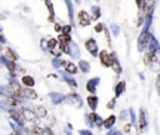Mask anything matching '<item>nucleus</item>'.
<instances>
[{
  "label": "nucleus",
  "mask_w": 160,
  "mask_h": 135,
  "mask_svg": "<svg viewBox=\"0 0 160 135\" xmlns=\"http://www.w3.org/2000/svg\"><path fill=\"white\" fill-rule=\"evenodd\" d=\"M148 46H149V51H150L149 54H150V55H154V54L159 50V43H158V40L155 39L154 35H150V39H149Z\"/></svg>",
  "instance_id": "obj_1"
},
{
  "label": "nucleus",
  "mask_w": 160,
  "mask_h": 135,
  "mask_svg": "<svg viewBox=\"0 0 160 135\" xmlns=\"http://www.w3.org/2000/svg\"><path fill=\"white\" fill-rule=\"evenodd\" d=\"M110 66L115 70V73H118V74L122 73V66H120V64H119V62L116 59V56L114 54L110 55Z\"/></svg>",
  "instance_id": "obj_2"
},
{
  "label": "nucleus",
  "mask_w": 160,
  "mask_h": 135,
  "mask_svg": "<svg viewBox=\"0 0 160 135\" xmlns=\"http://www.w3.org/2000/svg\"><path fill=\"white\" fill-rule=\"evenodd\" d=\"M79 23L82 25H89L90 24V16L88 15V13L85 11H80L79 13Z\"/></svg>",
  "instance_id": "obj_3"
},
{
  "label": "nucleus",
  "mask_w": 160,
  "mask_h": 135,
  "mask_svg": "<svg viewBox=\"0 0 160 135\" xmlns=\"http://www.w3.org/2000/svg\"><path fill=\"white\" fill-rule=\"evenodd\" d=\"M59 42H60V45H62L63 50L68 51L66 45L70 43V36H69L68 34H63V35H60V36H59Z\"/></svg>",
  "instance_id": "obj_4"
},
{
  "label": "nucleus",
  "mask_w": 160,
  "mask_h": 135,
  "mask_svg": "<svg viewBox=\"0 0 160 135\" xmlns=\"http://www.w3.org/2000/svg\"><path fill=\"white\" fill-rule=\"evenodd\" d=\"M86 49H88L93 55H96V53H98V46H96L95 40H93V39L88 40V42H86Z\"/></svg>",
  "instance_id": "obj_5"
},
{
  "label": "nucleus",
  "mask_w": 160,
  "mask_h": 135,
  "mask_svg": "<svg viewBox=\"0 0 160 135\" xmlns=\"http://www.w3.org/2000/svg\"><path fill=\"white\" fill-rule=\"evenodd\" d=\"M100 60L105 66H110V55H108V53L104 50L100 53Z\"/></svg>",
  "instance_id": "obj_6"
},
{
  "label": "nucleus",
  "mask_w": 160,
  "mask_h": 135,
  "mask_svg": "<svg viewBox=\"0 0 160 135\" xmlns=\"http://www.w3.org/2000/svg\"><path fill=\"white\" fill-rule=\"evenodd\" d=\"M146 125H148V123H146V118H145V113H144V110H140V129L142 130L146 129Z\"/></svg>",
  "instance_id": "obj_7"
},
{
  "label": "nucleus",
  "mask_w": 160,
  "mask_h": 135,
  "mask_svg": "<svg viewBox=\"0 0 160 135\" xmlns=\"http://www.w3.org/2000/svg\"><path fill=\"white\" fill-rule=\"evenodd\" d=\"M10 114H11V117L15 118L19 123H22V121L25 119V118H24V114H20V113H18V111H15V110H11Z\"/></svg>",
  "instance_id": "obj_8"
},
{
  "label": "nucleus",
  "mask_w": 160,
  "mask_h": 135,
  "mask_svg": "<svg viewBox=\"0 0 160 135\" xmlns=\"http://www.w3.org/2000/svg\"><path fill=\"white\" fill-rule=\"evenodd\" d=\"M23 93H24V96H26V98H29V99H35L36 98L35 91L31 90V89H25V90H23Z\"/></svg>",
  "instance_id": "obj_9"
},
{
  "label": "nucleus",
  "mask_w": 160,
  "mask_h": 135,
  "mask_svg": "<svg viewBox=\"0 0 160 135\" xmlns=\"http://www.w3.org/2000/svg\"><path fill=\"white\" fill-rule=\"evenodd\" d=\"M24 118L26 119V120H35V115L31 113V111H29V110H24Z\"/></svg>",
  "instance_id": "obj_10"
},
{
  "label": "nucleus",
  "mask_w": 160,
  "mask_h": 135,
  "mask_svg": "<svg viewBox=\"0 0 160 135\" xmlns=\"http://www.w3.org/2000/svg\"><path fill=\"white\" fill-rule=\"evenodd\" d=\"M22 81H23L25 85H28V86H33V85H34V79L30 78V76H24Z\"/></svg>",
  "instance_id": "obj_11"
},
{
  "label": "nucleus",
  "mask_w": 160,
  "mask_h": 135,
  "mask_svg": "<svg viewBox=\"0 0 160 135\" xmlns=\"http://www.w3.org/2000/svg\"><path fill=\"white\" fill-rule=\"evenodd\" d=\"M30 133H31V135H44V134H43V130L40 129L39 126H33V128L30 129Z\"/></svg>",
  "instance_id": "obj_12"
},
{
  "label": "nucleus",
  "mask_w": 160,
  "mask_h": 135,
  "mask_svg": "<svg viewBox=\"0 0 160 135\" xmlns=\"http://www.w3.org/2000/svg\"><path fill=\"white\" fill-rule=\"evenodd\" d=\"M124 89H125V83H124V81H122V83H119V85L116 86V95L119 96L120 94H123Z\"/></svg>",
  "instance_id": "obj_13"
},
{
  "label": "nucleus",
  "mask_w": 160,
  "mask_h": 135,
  "mask_svg": "<svg viewBox=\"0 0 160 135\" xmlns=\"http://www.w3.org/2000/svg\"><path fill=\"white\" fill-rule=\"evenodd\" d=\"M5 55H6L8 59H10V60H15V59H16V55H15L10 49H6V50H5Z\"/></svg>",
  "instance_id": "obj_14"
},
{
  "label": "nucleus",
  "mask_w": 160,
  "mask_h": 135,
  "mask_svg": "<svg viewBox=\"0 0 160 135\" xmlns=\"http://www.w3.org/2000/svg\"><path fill=\"white\" fill-rule=\"evenodd\" d=\"M114 123H115V117H114V115H111L110 118H108V119L105 120V128H110Z\"/></svg>",
  "instance_id": "obj_15"
},
{
  "label": "nucleus",
  "mask_w": 160,
  "mask_h": 135,
  "mask_svg": "<svg viewBox=\"0 0 160 135\" xmlns=\"http://www.w3.org/2000/svg\"><path fill=\"white\" fill-rule=\"evenodd\" d=\"M88 101H89V104H90V106H91L93 109L96 108V103H98V99H96V98H89Z\"/></svg>",
  "instance_id": "obj_16"
},
{
  "label": "nucleus",
  "mask_w": 160,
  "mask_h": 135,
  "mask_svg": "<svg viewBox=\"0 0 160 135\" xmlns=\"http://www.w3.org/2000/svg\"><path fill=\"white\" fill-rule=\"evenodd\" d=\"M36 111H38V115H39V117H45V113H46V110H45L44 108H40V106H38V108H36Z\"/></svg>",
  "instance_id": "obj_17"
},
{
  "label": "nucleus",
  "mask_w": 160,
  "mask_h": 135,
  "mask_svg": "<svg viewBox=\"0 0 160 135\" xmlns=\"http://www.w3.org/2000/svg\"><path fill=\"white\" fill-rule=\"evenodd\" d=\"M66 70H68V71H70L71 74L76 73V68H75V65H74V64H68V65H66Z\"/></svg>",
  "instance_id": "obj_18"
},
{
  "label": "nucleus",
  "mask_w": 160,
  "mask_h": 135,
  "mask_svg": "<svg viewBox=\"0 0 160 135\" xmlns=\"http://www.w3.org/2000/svg\"><path fill=\"white\" fill-rule=\"evenodd\" d=\"M93 11H94V15H93V19L95 20V19H98L99 18V15H100V10H99V8H93Z\"/></svg>",
  "instance_id": "obj_19"
},
{
  "label": "nucleus",
  "mask_w": 160,
  "mask_h": 135,
  "mask_svg": "<svg viewBox=\"0 0 160 135\" xmlns=\"http://www.w3.org/2000/svg\"><path fill=\"white\" fill-rule=\"evenodd\" d=\"M80 65H82V68H83V70L86 73L88 70H89V66H88V64H86V62H80Z\"/></svg>",
  "instance_id": "obj_20"
},
{
  "label": "nucleus",
  "mask_w": 160,
  "mask_h": 135,
  "mask_svg": "<svg viewBox=\"0 0 160 135\" xmlns=\"http://www.w3.org/2000/svg\"><path fill=\"white\" fill-rule=\"evenodd\" d=\"M111 29H113V33H114L115 35H118V34H119V28H118L116 25H113V26H111Z\"/></svg>",
  "instance_id": "obj_21"
},
{
  "label": "nucleus",
  "mask_w": 160,
  "mask_h": 135,
  "mask_svg": "<svg viewBox=\"0 0 160 135\" xmlns=\"http://www.w3.org/2000/svg\"><path fill=\"white\" fill-rule=\"evenodd\" d=\"M55 45H56V42H55L54 39H51V40L49 42V48H54Z\"/></svg>",
  "instance_id": "obj_22"
},
{
  "label": "nucleus",
  "mask_w": 160,
  "mask_h": 135,
  "mask_svg": "<svg viewBox=\"0 0 160 135\" xmlns=\"http://www.w3.org/2000/svg\"><path fill=\"white\" fill-rule=\"evenodd\" d=\"M70 29H71V28H70V26L68 25V26H65V28L63 29V33H64V34H68V33L70 31Z\"/></svg>",
  "instance_id": "obj_23"
},
{
  "label": "nucleus",
  "mask_w": 160,
  "mask_h": 135,
  "mask_svg": "<svg viewBox=\"0 0 160 135\" xmlns=\"http://www.w3.org/2000/svg\"><path fill=\"white\" fill-rule=\"evenodd\" d=\"M143 3H144V0H136V5H138L139 8H142Z\"/></svg>",
  "instance_id": "obj_24"
},
{
  "label": "nucleus",
  "mask_w": 160,
  "mask_h": 135,
  "mask_svg": "<svg viewBox=\"0 0 160 135\" xmlns=\"http://www.w3.org/2000/svg\"><path fill=\"white\" fill-rule=\"evenodd\" d=\"M130 114H131V121L133 124H135V114L133 113V110H130Z\"/></svg>",
  "instance_id": "obj_25"
},
{
  "label": "nucleus",
  "mask_w": 160,
  "mask_h": 135,
  "mask_svg": "<svg viewBox=\"0 0 160 135\" xmlns=\"http://www.w3.org/2000/svg\"><path fill=\"white\" fill-rule=\"evenodd\" d=\"M102 29H103V25H102V24H98V25H96V28H95V30H96V31H100Z\"/></svg>",
  "instance_id": "obj_26"
},
{
  "label": "nucleus",
  "mask_w": 160,
  "mask_h": 135,
  "mask_svg": "<svg viewBox=\"0 0 160 135\" xmlns=\"http://www.w3.org/2000/svg\"><path fill=\"white\" fill-rule=\"evenodd\" d=\"M156 86H158V89H159V91H160V75H159L158 80H156Z\"/></svg>",
  "instance_id": "obj_27"
},
{
  "label": "nucleus",
  "mask_w": 160,
  "mask_h": 135,
  "mask_svg": "<svg viewBox=\"0 0 160 135\" xmlns=\"http://www.w3.org/2000/svg\"><path fill=\"white\" fill-rule=\"evenodd\" d=\"M113 135H123V134H122V133H119V131H114Z\"/></svg>",
  "instance_id": "obj_28"
}]
</instances>
